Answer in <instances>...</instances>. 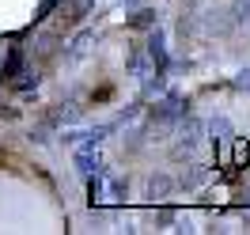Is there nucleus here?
Masks as SVG:
<instances>
[{
    "mask_svg": "<svg viewBox=\"0 0 250 235\" xmlns=\"http://www.w3.org/2000/svg\"><path fill=\"white\" fill-rule=\"evenodd\" d=\"M197 133H201V126H197V122H186V129H182V144L193 148V144H197Z\"/></svg>",
    "mask_w": 250,
    "mask_h": 235,
    "instance_id": "f03ea898",
    "label": "nucleus"
},
{
    "mask_svg": "<svg viewBox=\"0 0 250 235\" xmlns=\"http://www.w3.org/2000/svg\"><path fill=\"white\" fill-rule=\"evenodd\" d=\"M148 23H152V12H137L133 16V27H148Z\"/></svg>",
    "mask_w": 250,
    "mask_h": 235,
    "instance_id": "423d86ee",
    "label": "nucleus"
},
{
    "mask_svg": "<svg viewBox=\"0 0 250 235\" xmlns=\"http://www.w3.org/2000/svg\"><path fill=\"white\" fill-rule=\"evenodd\" d=\"M76 159H80V167H83V171H91V163H99V159H95L91 152H80Z\"/></svg>",
    "mask_w": 250,
    "mask_h": 235,
    "instance_id": "39448f33",
    "label": "nucleus"
},
{
    "mask_svg": "<svg viewBox=\"0 0 250 235\" xmlns=\"http://www.w3.org/2000/svg\"><path fill=\"white\" fill-rule=\"evenodd\" d=\"M235 163H250V144L247 141L235 144Z\"/></svg>",
    "mask_w": 250,
    "mask_h": 235,
    "instance_id": "7ed1b4c3",
    "label": "nucleus"
},
{
    "mask_svg": "<svg viewBox=\"0 0 250 235\" xmlns=\"http://www.w3.org/2000/svg\"><path fill=\"white\" fill-rule=\"evenodd\" d=\"M201 182V167H193L189 174H182V186H197Z\"/></svg>",
    "mask_w": 250,
    "mask_h": 235,
    "instance_id": "20e7f679",
    "label": "nucleus"
},
{
    "mask_svg": "<svg viewBox=\"0 0 250 235\" xmlns=\"http://www.w3.org/2000/svg\"><path fill=\"white\" fill-rule=\"evenodd\" d=\"M167 193H171V178H167V174H156V178L148 182V197H152V201H163Z\"/></svg>",
    "mask_w": 250,
    "mask_h": 235,
    "instance_id": "f257e3e1",
    "label": "nucleus"
}]
</instances>
